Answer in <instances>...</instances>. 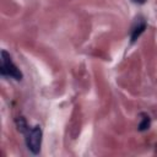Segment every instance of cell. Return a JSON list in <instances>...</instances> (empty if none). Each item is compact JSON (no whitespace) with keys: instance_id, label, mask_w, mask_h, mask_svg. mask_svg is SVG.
Listing matches in <instances>:
<instances>
[{"instance_id":"277c9868","label":"cell","mask_w":157,"mask_h":157,"mask_svg":"<svg viewBox=\"0 0 157 157\" xmlns=\"http://www.w3.org/2000/svg\"><path fill=\"white\" fill-rule=\"evenodd\" d=\"M151 126V118L147 114H142L141 118V123L139 124V130L140 131H145Z\"/></svg>"},{"instance_id":"6da1fadb","label":"cell","mask_w":157,"mask_h":157,"mask_svg":"<svg viewBox=\"0 0 157 157\" xmlns=\"http://www.w3.org/2000/svg\"><path fill=\"white\" fill-rule=\"evenodd\" d=\"M0 72H1L2 76L11 77V78H13L16 81H21L23 78L22 72L15 65V63L12 61L10 54L6 50H1V66H0Z\"/></svg>"},{"instance_id":"3957f363","label":"cell","mask_w":157,"mask_h":157,"mask_svg":"<svg viewBox=\"0 0 157 157\" xmlns=\"http://www.w3.org/2000/svg\"><path fill=\"white\" fill-rule=\"evenodd\" d=\"M146 21L144 20V18H139V20H136V23L134 25V27H132V29H131V36H130V38H131V43H134V42H136L139 38H140V36L145 32V29H146Z\"/></svg>"},{"instance_id":"7a4b0ae2","label":"cell","mask_w":157,"mask_h":157,"mask_svg":"<svg viewBox=\"0 0 157 157\" xmlns=\"http://www.w3.org/2000/svg\"><path fill=\"white\" fill-rule=\"evenodd\" d=\"M42 136L43 131L39 125H36L33 128H28L26 131V146L29 152L33 155H38L40 152V146H42Z\"/></svg>"},{"instance_id":"5b68a950","label":"cell","mask_w":157,"mask_h":157,"mask_svg":"<svg viewBox=\"0 0 157 157\" xmlns=\"http://www.w3.org/2000/svg\"><path fill=\"white\" fill-rule=\"evenodd\" d=\"M132 2H135V4H139V5H142V4H145L147 0H131Z\"/></svg>"}]
</instances>
